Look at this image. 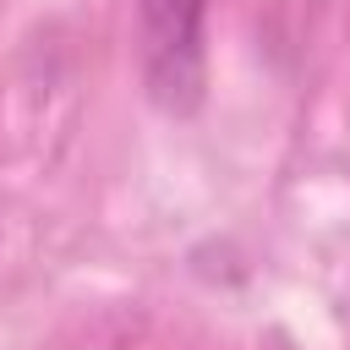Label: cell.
<instances>
[{
	"mask_svg": "<svg viewBox=\"0 0 350 350\" xmlns=\"http://www.w3.org/2000/svg\"><path fill=\"white\" fill-rule=\"evenodd\" d=\"M202 16L208 0H137V60L153 104L191 109L202 98Z\"/></svg>",
	"mask_w": 350,
	"mask_h": 350,
	"instance_id": "1",
	"label": "cell"
}]
</instances>
